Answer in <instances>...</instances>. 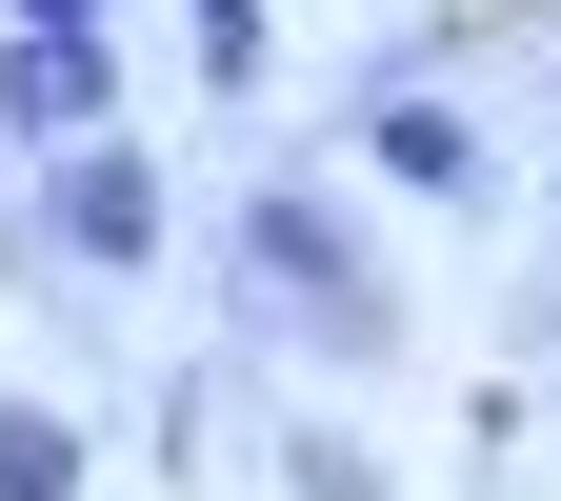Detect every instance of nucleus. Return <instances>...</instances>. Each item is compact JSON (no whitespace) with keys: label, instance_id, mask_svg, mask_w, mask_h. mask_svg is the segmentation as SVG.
<instances>
[{"label":"nucleus","instance_id":"obj_1","mask_svg":"<svg viewBox=\"0 0 561 501\" xmlns=\"http://www.w3.org/2000/svg\"><path fill=\"white\" fill-rule=\"evenodd\" d=\"M241 301L301 321V341H341V362H381V341H401L381 261H362V221H341L321 181H261V201H241Z\"/></svg>","mask_w":561,"mask_h":501},{"label":"nucleus","instance_id":"obj_9","mask_svg":"<svg viewBox=\"0 0 561 501\" xmlns=\"http://www.w3.org/2000/svg\"><path fill=\"white\" fill-rule=\"evenodd\" d=\"M0 21H101V0H0Z\"/></svg>","mask_w":561,"mask_h":501},{"label":"nucleus","instance_id":"obj_7","mask_svg":"<svg viewBox=\"0 0 561 501\" xmlns=\"http://www.w3.org/2000/svg\"><path fill=\"white\" fill-rule=\"evenodd\" d=\"M201 21V81H261V0H181Z\"/></svg>","mask_w":561,"mask_h":501},{"label":"nucleus","instance_id":"obj_2","mask_svg":"<svg viewBox=\"0 0 561 501\" xmlns=\"http://www.w3.org/2000/svg\"><path fill=\"white\" fill-rule=\"evenodd\" d=\"M21 241L81 261V281H140V261L181 241V201H161V161H140L121 121H81V140H41V161H21Z\"/></svg>","mask_w":561,"mask_h":501},{"label":"nucleus","instance_id":"obj_3","mask_svg":"<svg viewBox=\"0 0 561 501\" xmlns=\"http://www.w3.org/2000/svg\"><path fill=\"white\" fill-rule=\"evenodd\" d=\"M81 121H121V60H101V21H0V140H81Z\"/></svg>","mask_w":561,"mask_h":501},{"label":"nucleus","instance_id":"obj_8","mask_svg":"<svg viewBox=\"0 0 561 501\" xmlns=\"http://www.w3.org/2000/svg\"><path fill=\"white\" fill-rule=\"evenodd\" d=\"M0 261H21V140H0Z\"/></svg>","mask_w":561,"mask_h":501},{"label":"nucleus","instance_id":"obj_4","mask_svg":"<svg viewBox=\"0 0 561 501\" xmlns=\"http://www.w3.org/2000/svg\"><path fill=\"white\" fill-rule=\"evenodd\" d=\"M362 161H381L401 201H481V121L421 101V81H381V101H362Z\"/></svg>","mask_w":561,"mask_h":501},{"label":"nucleus","instance_id":"obj_5","mask_svg":"<svg viewBox=\"0 0 561 501\" xmlns=\"http://www.w3.org/2000/svg\"><path fill=\"white\" fill-rule=\"evenodd\" d=\"M0 501H81V421L60 401H0Z\"/></svg>","mask_w":561,"mask_h":501},{"label":"nucleus","instance_id":"obj_6","mask_svg":"<svg viewBox=\"0 0 561 501\" xmlns=\"http://www.w3.org/2000/svg\"><path fill=\"white\" fill-rule=\"evenodd\" d=\"M280 481H301V501H381V462L341 442V421H280Z\"/></svg>","mask_w":561,"mask_h":501}]
</instances>
